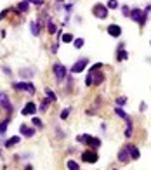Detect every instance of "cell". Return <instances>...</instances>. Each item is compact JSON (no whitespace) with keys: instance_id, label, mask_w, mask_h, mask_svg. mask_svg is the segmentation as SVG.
I'll use <instances>...</instances> for the list:
<instances>
[{"instance_id":"obj_1","label":"cell","mask_w":151,"mask_h":170,"mask_svg":"<svg viewBox=\"0 0 151 170\" xmlns=\"http://www.w3.org/2000/svg\"><path fill=\"white\" fill-rule=\"evenodd\" d=\"M52 71H54V76H56V80H58L59 83L64 82V78H66V73H68V68L64 64H61V63H56V64L52 66Z\"/></svg>"},{"instance_id":"obj_2","label":"cell","mask_w":151,"mask_h":170,"mask_svg":"<svg viewBox=\"0 0 151 170\" xmlns=\"http://www.w3.org/2000/svg\"><path fill=\"white\" fill-rule=\"evenodd\" d=\"M108 12H110V9H108V5H104V4H96L92 7V14L97 19H106Z\"/></svg>"},{"instance_id":"obj_3","label":"cell","mask_w":151,"mask_h":170,"mask_svg":"<svg viewBox=\"0 0 151 170\" xmlns=\"http://www.w3.org/2000/svg\"><path fill=\"white\" fill-rule=\"evenodd\" d=\"M76 141H78V142L89 144L90 148H94V149H97L99 146H101V139H97V137H90V135H78Z\"/></svg>"},{"instance_id":"obj_4","label":"cell","mask_w":151,"mask_h":170,"mask_svg":"<svg viewBox=\"0 0 151 170\" xmlns=\"http://www.w3.org/2000/svg\"><path fill=\"white\" fill-rule=\"evenodd\" d=\"M87 64H89V59L87 57H82V59H78V61L75 63V64L71 66V73H75V75H78V73H82V71L87 68Z\"/></svg>"},{"instance_id":"obj_5","label":"cell","mask_w":151,"mask_h":170,"mask_svg":"<svg viewBox=\"0 0 151 170\" xmlns=\"http://www.w3.org/2000/svg\"><path fill=\"white\" fill-rule=\"evenodd\" d=\"M82 160L85 163H96L99 160V156H97V153H96V149L92 148V149H87V151L82 153Z\"/></svg>"},{"instance_id":"obj_6","label":"cell","mask_w":151,"mask_h":170,"mask_svg":"<svg viewBox=\"0 0 151 170\" xmlns=\"http://www.w3.org/2000/svg\"><path fill=\"white\" fill-rule=\"evenodd\" d=\"M14 89H18V90H26L28 94H35V85L31 82H19V83H14Z\"/></svg>"},{"instance_id":"obj_7","label":"cell","mask_w":151,"mask_h":170,"mask_svg":"<svg viewBox=\"0 0 151 170\" xmlns=\"http://www.w3.org/2000/svg\"><path fill=\"white\" fill-rule=\"evenodd\" d=\"M0 106L7 111H12V104H11V99L7 96V92H0Z\"/></svg>"},{"instance_id":"obj_8","label":"cell","mask_w":151,"mask_h":170,"mask_svg":"<svg viewBox=\"0 0 151 170\" xmlns=\"http://www.w3.org/2000/svg\"><path fill=\"white\" fill-rule=\"evenodd\" d=\"M118 161H120V163H129V161H130L129 146H123V148L118 151Z\"/></svg>"},{"instance_id":"obj_9","label":"cell","mask_w":151,"mask_h":170,"mask_svg":"<svg viewBox=\"0 0 151 170\" xmlns=\"http://www.w3.org/2000/svg\"><path fill=\"white\" fill-rule=\"evenodd\" d=\"M21 113L26 115V116H30V115H35V113H37V104L33 102V101L26 102V104H24V108L21 109Z\"/></svg>"},{"instance_id":"obj_10","label":"cell","mask_w":151,"mask_h":170,"mask_svg":"<svg viewBox=\"0 0 151 170\" xmlns=\"http://www.w3.org/2000/svg\"><path fill=\"white\" fill-rule=\"evenodd\" d=\"M19 132H21V135H24L26 139H30V137H33V135H35V129H31V127L24 125V123H21V125H19Z\"/></svg>"},{"instance_id":"obj_11","label":"cell","mask_w":151,"mask_h":170,"mask_svg":"<svg viewBox=\"0 0 151 170\" xmlns=\"http://www.w3.org/2000/svg\"><path fill=\"white\" fill-rule=\"evenodd\" d=\"M108 35L113 37V38H118V37L122 35V28L118 26V24H110V26H108Z\"/></svg>"},{"instance_id":"obj_12","label":"cell","mask_w":151,"mask_h":170,"mask_svg":"<svg viewBox=\"0 0 151 170\" xmlns=\"http://www.w3.org/2000/svg\"><path fill=\"white\" fill-rule=\"evenodd\" d=\"M92 73V83L94 85H101L102 82H104V75L101 73V71H90Z\"/></svg>"},{"instance_id":"obj_13","label":"cell","mask_w":151,"mask_h":170,"mask_svg":"<svg viewBox=\"0 0 151 170\" xmlns=\"http://www.w3.org/2000/svg\"><path fill=\"white\" fill-rule=\"evenodd\" d=\"M30 31H31V35H35V37L40 35V21H31L30 23Z\"/></svg>"},{"instance_id":"obj_14","label":"cell","mask_w":151,"mask_h":170,"mask_svg":"<svg viewBox=\"0 0 151 170\" xmlns=\"http://www.w3.org/2000/svg\"><path fill=\"white\" fill-rule=\"evenodd\" d=\"M129 57V54H127V50L123 49V44H120V49L116 50V61H125Z\"/></svg>"},{"instance_id":"obj_15","label":"cell","mask_w":151,"mask_h":170,"mask_svg":"<svg viewBox=\"0 0 151 170\" xmlns=\"http://www.w3.org/2000/svg\"><path fill=\"white\" fill-rule=\"evenodd\" d=\"M129 146V153H130V160H139L141 153H139L137 146H132V144H127Z\"/></svg>"},{"instance_id":"obj_16","label":"cell","mask_w":151,"mask_h":170,"mask_svg":"<svg viewBox=\"0 0 151 170\" xmlns=\"http://www.w3.org/2000/svg\"><path fill=\"white\" fill-rule=\"evenodd\" d=\"M129 18H132V21H141V18H142V11L141 9H132L130 11V16Z\"/></svg>"},{"instance_id":"obj_17","label":"cell","mask_w":151,"mask_h":170,"mask_svg":"<svg viewBox=\"0 0 151 170\" xmlns=\"http://www.w3.org/2000/svg\"><path fill=\"white\" fill-rule=\"evenodd\" d=\"M18 11L19 12H28V11H30V2H28V0H21L18 4Z\"/></svg>"},{"instance_id":"obj_18","label":"cell","mask_w":151,"mask_h":170,"mask_svg":"<svg viewBox=\"0 0 151 170\" xmlns=\"http://www.w3.org/2000/svg\"><path fill=\"white\" fill-rule=\"evenodd\" d=\"M115 115H116V116H120V118H123L125 122H127V120H130V116L125 113L123 109H122V106H116V108H115Z\"/></svg>"},{"instance_id":"obj_19","label":"cell","mask_w":151,"mask_h":170,"mask_svg":"<svg viewBox=\"0 0 151 170\" xmlns=\"http://www.w3.org/2000/svg\"><path fill=\"white\" fill-rule=\"evenodd\" d=\"M45 28H47V31H49L50 35L58 31V28H56V24H54V21H52V19H47V24H45Z\"/></svg>"},{"instance_id":"obj_20","label":"cell","mask_w":151,"mask_h":170,"mask_svg":"<svg viewBox=\"0 0 151 170\" xmlns=\"http://www.w3.org/2000/svg\"><path fill=\"white\" fill-rule=\"evenodd\" d=\"M35 75V70H31V68H26V70H21L19 71V76H24V78H30Z\"/></svg>"},{"instance_id":"obj_21","label":"cell","mask_w":151,"mask_h":170,"mask_svg":"<svg viewBox=\"0 0 151 170\" xmlns=\"http://www.w3.org/2000/svg\"><path fill=\"white\" fill-rule=\"evenodd\" d=\"M18 142H21V137L19 135H14V137H11V141L5 142V148H12L14 144H18Z\"/></svg>"},{"instance_id":"obj_22","label":"cell","mask_w":151,"mask_h":170,"mask_svg":"<svg viewBox=\"0 0 151 170\" xmlns=\"http://www.w3.org/2000/svg\"><path fill=\"white\" fill-rule=\"evenodd\" d=\"M134 132V127H132V120H127V129H125V137L129 139L130 135H132Z\"/></svg>"},{"instance_id":"obj_23","label":"cell","mask_w":151,"mask_h":170,"mask_svg":"<svg viewBox=\"0 0 151 170\" xmlns=\"http://www.w3.org/2000/svg\"><path fill=\"white\" fill-rule=\"evenodd\" d=\"M45 96H47V99H49L50 102H54V101L58 99V97H56V94H54V90H52V89H49V87L45 89Z\"/></svg>"},{"instance_id":"obj_24","label":"cell","mask_w":151,"mask_h":170,"mask_svg":"<svg viewBox=\"0 0 151 170\" xmlns=\"http://www.w3.org/2000/svg\"><path fill=\"white\" fill-rule=\"evenodd\" d=\"M73 35H71V33H63L61 35V42L63 44H70V42H73Z\"/></svg>"},{"instance_id":"obj_25","label":"cell","mask_w":151,"mask_h":170,"mask_svg":"<svg viewBox=\"0 0 151 170\" xmlns=\"http://www.w3.org/2000/svg\"><path fill=\"white\" fill-rule=\"evenodd\" d=\"M9 129V120H4V122L0 123V135L5 134V130Z\"/></svg>"},{"instance_id":"obj_26","label":"cell","mask_w":151,"mask_h":170,"mask_svg":"<svg viewBox=\"0 0 151 170\" xmlns=\"http://www.w3.org/2000/svg\"><path fill=\"white\" fill-rule=\"evenodd\" d=\"M66 165H68V168H70V170H78V168H80V165H78L76 161H73V160H70Z\"/></svg>"},{"instance_id":"obj_27","label":"cell","mask_w":151,"mask_h":170,"mask_svg":"<svg viewBox=\"0 0 151 170\" xmlns=\"http://www.w3.org/2000/svg\"><path fill=\"white\" fill-rule=\"evenodd\" d=\"M84 42H85L84 38H75V40H73V45H75L76 49H82V47H84Z\"/></svg>"},{"instance_id":"obj_28","label":"cell","mask_w":151,"mask_h":170,"mask_svg":"<svg viewBox=\"0 0 151 170\" xmlns=\"http://www.w3.org/2000/svg\"><path fill=\"white\" fill-rule=\"evenodd\" d=\"M31 123H33L35 127H44V122H42L40 118H37L35 115H33V120H31Z\"/></svg>"},{"instance_id":"obj_29","label":"cell","mask_w":151,"mask_h":170,"mask_svg":"<svg viewBox=\"0 0 151 170\" xmlns=\"http://www.w3.org/2000/svg\"><path fill=\"white\" fill-rule=\"evenodd\" d=\"M108 9H118V2L116 0H108Z\"/></svg>"},{"instance_id":"obj_30","label":"cell","mask_w":151,"mask_h":170,"mask_svg":"<svg viewBox=\"0 0 151 170\" xmlns=\"http://www.w3.org/2000/svg\"><path fill=\"white\" fill-rule=\"evenodd\" d=\"M49 104H50V101L47 99V97H45V99H44V102L40 104V111H47V106H49Z\"/></svg>"},{"instance_id":"obj_31","label":"cell","mask_w":151,"mask_h":170,"mask_svg":"<svg viewBox=\"0 0 151 170\" xmlns=\"http://www.w3.org/2000/svg\"><path fill=\"white\" fill-rule=\"evenodd\" d=\"M85 85H87V87L94 85V83H92V73H90V71H89V75H87V78H85Z\"/></svg>"},{"instance_id":"obj_32","label":"cell","mask_w":151,"mask_h":170,"mask_svg":"<svg viewBox=\"0 0 151 170\" xmlns=\"http://www.w3.org/2000/svg\"><path fill=\"white\" fill-rule=\"evenodd\" d=\"M101 68H102V63H96L94 66H90V70H89V71H99Z\"/></svg>"},{"instance_id":"obj_33","label":"cell","mask_w":151,"mask_h":170,"mask_svg":"<svg viewBox=\"0 0 151 170\" xmlns=\"http://www.w3.org/2000/svg\"><path fill=\"white\" fill-rule=\"evenodd\" d=\"M127 102V97H116V106H123Z\"/></svg>"},{"instance_id":"obj_34","label":"cell","mask_w":151,"mask_h":170,"mask_svg":"<svg viewBox=\"0 0 151 170\" xmlns=\"http://www.w3.org/2000/svg\"><path fill=\"white\" fill-rule=\"evenodd\" d=\"M68 115H70V109H63V111H61V115H59V116H61V120H66V118H68Z\"/></svg>"},{"instance_id":"obj_35","label":"cell","mask_w":151,"mask_h":170,"mask_svg":"<svg viewBox=\"0 0 151 170\" xmlns=\"http://www.w3.org/2000/svg\"><path fill=\"white\" fill-rule=\"evenodd\" d=\"M28 2H30V5L33 4V5H38V7H42V5H44V0H28Z\"/></svg>"},{"instance_id":"obj_36","label":"cell","mask_w":151,"mask_h":170,"mask_svg":"<svg viewBox=\"0 0 151 170\" xmlns=\"http://www.w3.org/2000/svg\"><path fill=\"white\" fill-rule=\"evenodd\" d=\"M122 12H123L125 18H129V16H130V9L127 7V5H123V7H122Z\"/></svg>"},{"instance_id":"obj_37","label":"cell","mask_w":151,"mask_h":170,"mask_svg":"<svg viewBox=\"0 0 151 170\" xmlns=\"http://www.w3.org/2000/svg\"><path fill=\"white\" fill-rule=\"evenodd\" d=\"M7 14H9V9L2 11V14H0V21H2V19H5V16H7Z\"/></svg>"},{"instance_id":"obj_38","label":"cell","mask_w":151,"mask_h":170,"mask_svg":"<svg viewBox=\"0 0 151 170\" xmlns=\"http://www.w3.org/2000/svg\"><path fill=\"white\" fill-rule=\"evenodd\" d=\"M146 102H141V104H139V111H141V113H144V109H146Z\"/></svg>"},{"instance_id":"obj_39","label":"cell","mask_w":151,"mask_h":170,"mask_svg":"<svg viewBox=\"0 0 151 170\" xmlns=\"http://www.w3.org/2000/svg\"><path fill=\"white\" fill-rule=\"evenodd\" d=\"M58 2H64V0H58Z\"/></svg>"},{"instance_id":"obj_40","label":"cell","mask_w":151,"mask_h":170,"mask_svg":"<svg viewBox=\"0 0 151 170\" xmlns=\"http://www.w3.org/2000/svg\"><path fill=\"white\" fill-rule=\"evenodd\" d=\"M0 156H2V151H0Z\"/></svg>"}]
</instances>
